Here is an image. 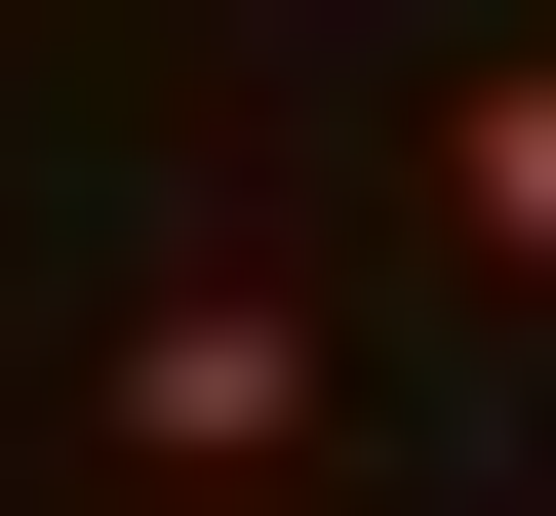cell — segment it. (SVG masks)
I'll return each instance as SVG.
<instances>
[{
	"label": "cell",
	"mask_w": 556,
	"mask_h": 516,
	"mask_svg": "<svg viewBox=\"0 0 556 516\" xmlns=\"http://www.w3.org/2000/svg\"><path fill=\"white\" fill-rule=\"evenodd\" d=\"M438 239H477V278H556V40H517V80H438Z\"/></svg>",
	"instance_id": "2"
},
{
	"label": "cell",
	"mask_w": 556,
	"mask_h": 516,
	"mask_svg": "<svg viewBox=\"0 0 556 516\" xmlns=\"http://www.w3.org/2000/svg\"><path fill=\"white\" fill-rule=\"evenodd\" d=\"M80 437H119V477H318V437H358V357L278 318V278H160V318L80 357Z\"/></svg>",
	"instance_id": "1"
}]
</instances>
